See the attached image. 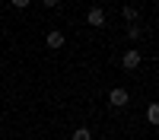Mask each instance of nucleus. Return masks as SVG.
Instances as JSON below:
<instances>
[{
	"mask_svg": "<svg viewBox=\"0 0 159 140\" xmlns=\"http://www.w3.org/2000/svg\"><path fill=\"white\" fill-rule=\"evenodd\" d=\"M70 140H92V131H89V127H76Z\"/></svg>",
	"mask_w": 159,
	"mask_h": 140,
	"instance_id": "7",
	"label": "nucleus"
},
{
	"mask_svg": "<svg viewBox=\"0 0 159 140\" xmlns=\"http://www.w3.org/2000/svg\"><path fill=\"white\" fill-rule=\"evenodd\" d=\"M127 38H130V42H137V38H140V25H137V22L127 25Z\"/></svg>",
	"mask_w": 159,
	"mask_h": 140,
	"instance_id": "8",
	"label": "nucleus"
},
{
	"mask_svg": "<svg viewBox=\"0 0 159 140\" xmlns=\"http://www.w3.org/2000/svg\"><path fill=\"white\" fill-rule=\"evenodd\" d=\"M108 102H111V105H115V108H124V105H127V102H130V93H127V89H124V86H115V89H111V93H108Z\"/></svg>",
	"mask_w": 159,
	"mask_h": 140,
	"instance_id": "1",
	"label": "nucleus"
},
{
	"mask_svg": "<svg viewBox=\"0 0 159 140\" xmlns=\"http://www.w3.org/2000/svg\"><path fill=\"white\" fill-rule=\"evenodd\" d=\"M140 61H143V57H140V51H137V48H130V51H124L121 67H124V70H137V67H140Z\"/></svg>",
	"mask_w": 159,
	"mask_h": 140,
	"instance_id": "2",
	"label": "nucleus"
},
{
	"mask_svg": "<svg viewBox=\"0 0 159 140\" xmlns=\"http://www.w3.org/2000/svg\"><path fill=\"white\" fill-rule=\"evenodd\" d=\"M147 121H150V124H159V105H156V102L147 105Z\"/></svg>",
	"mask_w": 159,
	"mask_h": 140,
	"instance_id": "5",
	"label": "nucleus"
},
{
	"mask_svg": "<svg viewBox=\"0 0 159 140\" xmlns=\"http://www.w3.org/2000/svg\"><path fill=\"white\" fill-rule=\"evenodd\" d=\"M29 3H32V0H13V7H19V10H25Z\"/></svg>",
	"mask_w": 159,
	"mask_h": 140,
	"instance_id": "9",
	"label": "nucleus"
},
{
	"mask_svg": "<svg viewBox=\"0 0 159 140\" xmlns=\"http://www.w3.org/2000/svg\"><path fill=\"white\" fill-rule=\"evenodd\" d=\"M42 3H45V7H57L61 0H42Z\"/></svg>",
	"mask_w": 159,
	"mask_h": 140,
	"instance_id": "10",
	"label": "nucleus"
},
{
	"mask_svg": "<svg viewBox=\"0 0 159 140\" xmlns=\"http://www.w3.org/2000/svg\"><path fill=\"white\" fill-rule=\"evenodd\" d=\"M124 19H127L130 25H134V22L140 19V10H137V7H124Z\"/></svg>",
	"mask_w": 159,
	"mask_h": 140,
	"instance_id": "6",
	"label": "nucleus"
},
{
	"mask_svg": "<svg viewBox=\"0 0 159 140\" xmlns=\"http://www.w3.org/2000/svg\"><path fill=\"white\" fill-rule=\"evenodd\" d=\"M45 42H48V48H54V51H57V48H64V32H61V29H51Z\"/></svg>",
	"mask_w": 159,
	"mask_h": 140,
	"instance_id": "4",
	"label": "nucleus"
},
{
	"mask_svg": "<svg viewBox=\"0 0 159 140\" xmlns=\"http://www.w3.org/2000/svg\"><path fill=\"white\" fill-rule=\"evenodd\" d=\"M86 22L92 25V29H102V25H105V10H99V7H89V13H86Z\"/></svg>",
	"mask_w": 159,
	"mask_h": 140,
	"instance_id": "3",
	"label": "nucleus"
}]
</instances>
